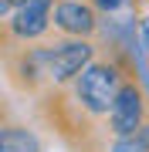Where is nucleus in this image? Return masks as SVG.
<instances>
[{"label":"nucleus","instance_id":"2","mask_svg":"<svg viewBox=\"0 0 149 152\" xmlns=\"http://www.w3.org/2000/svg\"><path fill=\"white\" fill-rule=\"evenodd\" d=\"M95 61V44L92 37H65L48 48V81L51 85H68Z\"/></svg>","mask_w":149,"mask_h":152},{"label":"nucleus","instance_id":"6","mask_svg":"<svg viewBox=\"0 0 149 152\" xmlns=\"http://www.w3.org/2000/svg\"><path fill=\"white\" fill-rule=\"evenodd\" d=\"M0 152H44L37 135L24 125H7L0 132Z\"/></svg>","mask_w":149,"mask_h":152},{"label":"nucleus","instance_id":"9","mask_svg":"<svg viewBox=\"0 0 149 152\" xmlns=\"http://www.w3.org/2000/svg\"><path fill=\"white\" fill-rule=\"evenodd\" d=\"M122 4H129V0H95V7H98V10H109V14L119 10Z\"/></svg>","mask_w":149,"mask_h":152},{"label":"nucleus","instance_id":"11","mask_svg":"<svg viewBox=\"0 0 149 152\" xmlns=\"http://www.w3.org/2000/svg\"><path fill=\"white\" fill-rule=\"evenodd\" d=\"M132 135H139V139H142V145L149 149V122H142V125H139V129L132 132Z\"/></svg>","mask_w":149,"mask_h":152},{"label":"nucleus","instance_id":"10","mask_svg":"<svg viewBox=\"0 0 149 152\" xmlns=\"http://www.w3.org/2000/svg\"><path fill=\"white\" fill-rule=\"evenodd\" d=\"M139 34H142V48H146V54H149V17L139 20Z\"/></svg>","mask_w":149,"mask_h":152},{"label":"nucleus","instance_id":"3","mask_svg":"<svg viewBox=\"0 0 149 152\" xmlns=\"http://www.w3.org/2000/svg\"><path fill=\"white\" fill-rule=\"evenodd\" d=\"M146 122V98H142V88L136 81H122L115 102H112V112H109V132L112 135H132L139 125Z\"/></svg>","mask_w":149,"mask_h":152},{"label":"nucleus","instance_id":"5","mask_svg":"<svg viewBox=\"0 0 149 152\" xmlns=\"http://www.w3.org/2000/svg\"><path fill=\"white\" fill-rule=\"evenodd\" d=\"M51 7H34V4H24L4 20L7 27V37L10 41H21V44H31L37 37H44L48 27H51Z\"/></svg>","mask_w":149,"mask_h":152},{"label":"nucleus","instance_id":"8","mask_svg":"<svg viewBox=\"0 0 149 152\" xmlns=\"http://www.w3.org/2000/svg\"><path fill=\"white\" fill-rule=\"evenodd\" d=\"M10 4H14V10H17V7H24V4H34V7H51V10H54V4H58V0H10Z\"/></svg>","mask_w":149,"mask_h":152},{"label":"nucleus","instance_id":"1","mask_svg":"<svg viewBox=\"0 0 149 152\" xmlns=\"http://www.w3.org/2000/svg\"><path fill=\"white\" fill-rule=\"evenodd\" d=\"M122 81H126V78H122V68L115 61H92V64L75 78V102L88 115H95V118H102V115L109 118L112 102H115Z\"/></svg>","mask_w":149,"mask_h":152},{"label":"nucleus","instance_id":"7","mask_svg":"<svg viewBox=\"0 0 149 152\" xmlns=\"http://www.w3.org/2000/svg\"><path fill=\"white\" fill-rule=\"evenodd\" d=\"M109 152H149V149L142 145L139 135H115V142H112Z\"/></svg>","mask_w":149,"mask_h":152},{"label":"nucleus","instance_id":"4","mask_svg":"<svg viewBox=\"0 0 149 152\" xmlns=\"http://www.w3.org/2000/svg\"><path fill=\"white\" fill-rule=\"evenodd\" d=\"M51 20L65 37H92L98 31V14L88 0H58L51 10Z\"/></svg>","mask_w":149,"mask_h":152}]
</instances>
